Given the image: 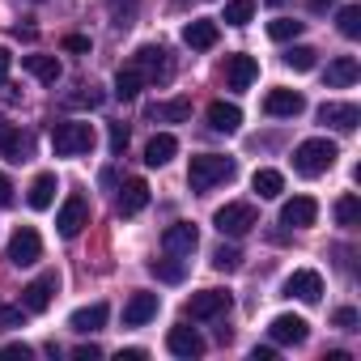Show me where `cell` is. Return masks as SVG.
<instances>
[{"instance_id":"6da1fadb","label":"cell","mask_w":361,"mask_h":361,"mask_svg":"<svg viewBox=\"0 0 361 361\" xmlns=\"http://www.w3.org/2000/svg\"><path fill=\"white\" fill-rule=\"evenodd\" d=\"M336 157H340L336 140L310 136V140H302V145L293 149V170H298L302 178H319V174H327V170L336 166Z\"/></svg>"},{"instance_id":"7a4b0ae2","label":"cell","mask_w":361,"mask_h":361,"mask_svg":"<svg viewBox=\"0 0 361 361\" xmlns=\"http://www.w3.org/2000/svg\"><path fill=\"white\" fill-rule=\"evenodd\" d=\"M234 174H238L234 157L200 153V157H192V166H188V183H192V192H209V188H217V183H230Z\"/></svg>"},{"instance_id":"3957f363","label":"cell","mask_w":361,"mask_h":361,"mask_svg":"<svg viewBox=\"0 0 361 361\" xmlns=\"http://www.w3.org/2000/svg\"><path fill=\"white\" fill-rule=\"evenodd\" d=\"M213 226L221 230V238H243V234H251L259 226V209L251 200H230V204H221L213 213Z\"/></svg>"},{"instance_id":"277c9868","label":"cell","mask_w":361,"mask_h":361,"mask_svg":"<svg viewBox=\"0 0 361 361\" xmlns=\"http://www.w3.org/2000/svg\"><path fill=\"white\" fill-rule=\"evenodd\" d=\"M94 123H56L51 128V149L60 157H77V153H90L94 149Z\"/></svg>"},{"instance_id":"5b68a950","label":"cell","mask_w":361,"mask_h":361,"mask_svg":"<svg viewBox=\"0 0 361 361\" xmlns=\"http://www.w3.org/2000/svg\"><path fill=\"white\" fill-rule=\"evenodd\" d=\"M132 68L145 77V85H166L174 77V64H170V51L166 47H140L132 56Z\"/></svg>"},{"instance_id":"8992f818","label":"cell","mask_w":361,"mask_h":361,"mask_svg":"<svg viewBox=\"0 0 361 361\" xmlns=\"http://www.w3.org/2000/svg\"><path fill=\"white\" fill-rule=\"evenodd\" d=\"M85 226H90V200L81 192H73L56 213V230H60V238H77Z\"/></svg>"},{"instance_id":"52a82bcc","label":"cell","mask_w":361,"mask_h":361,"mask_svg":"<svg viewBox=\"0 0 361 361\" xmlns=\"http://www.w3.org/2000/svg\"><path fill=\"white\" fill-rule=\"evenodd\" d=\"M56 289H60V276H56V272H43V276H35V281L22 289V306H26V314H43V310L51 306Z\"/></svg>"},{"instance_id":"ba28073f","label":"cell","mask_w":361,"mask_h":361,"mask_svg":"<svg viewBox=\"0 0 361 361\" xmlns=\"http://www.w3.org/2000/svg\"><path fill=\"white\" fill-rule=\"evenodd\" d=\"M39 255H43V238H39L30 226H22V230L9 238V264L30 268V264H39Z\"/></svg>"},{"instance_id":"9c48e42d","label":"cell","mask_w":361,"mask_h":361,"mask_svg":"<svg viewBox=\"0 0 361 361\" xmlns=\"http://www.w3.org/2000/svg\"><path fill=\"white\" fill-rule=\"evenodd\" d=\"M161 247H166L170 255H178V259H188V255L200 247V234H196L192 221H174V226L161 234Z\"/></svg>"},{"instance_id":"30bf717a","label":"cell","mask_w":361,"mask_h":361,"mask_svg":"<svg viewBox=\"0 0 361 361\" xmlns=\"http://www.w3.org/2000/svg\"><path fill=\"white\" fill-rule=\"evenodd\" d=\"M0 153H5L9 161H30L35 157V136L22 132V128H0Z\"/></svg>"},{"instance_id":"8fae6325","label":"cell","mask_w":361,"mask_h":361,"mask_svg":"<svg viewBox=\"0 0 361 361\" xmlns=\"http://www.w3.org/2000/svg\"><path fill=\"white\" fill-rule=\"evenodd\" d=\"M264 111H268L272 119H293V115H302V111H306V98H302L298 90H268Z\"/></svg>"},{"instance_id":"7c38bea8","label":"cell","mask_w":361,"mask_h":361,"mask_svg":"<svg viewBox=\"0 0 361 361\" xmlns=\"http://www.w3.org/2000/svg\"><path fill=\"white\" fill-rule=\"evenodd\" d=\"M285 293L298 298V302H319L323 298V276L314 268H298L289 281H285Z\"/></svg>"},{"instance_id":"4fadbf2b","label":"cell","mask_w":361,"mask_h":361,"mask_svg":"<svg viewBox=\"0 0 361 361\" xmlns=\"http://www.w3.org/2000/svg\"><path fill=\"white\" fill-rule=\"evenodd\" d=\"M226 310H230V293L226 289H204V293H192V302H188L192 319H217Z\"/></svg>"},{"instance_id":"5bb4252c","label":"cell","mask_w":361,"mask_h":361,"mask_svg":"<svg viewBox=\"0 0 361 361\" xmlns=\"http://www.w3.org/2000/svg\"><path fill=\"white\" fill-rule=\"evenodd\" d=\"M268 336H272L276 344H306L310 323H306V319H298V314H276V319L268 323Z\"/></svg>"},{"instance_id":"9a60e30c","label":"cell","mask_w":361,"mask_h":361,"mask_svg":"<svg viewBox=\"0 0 361 361\" xmlns=\"http://www.w3.org/2000/svg\"><path fill=\"white\" fill-rule=\"evenodd\" d=\"M319 123H327V128H336V132H353V128L361 123V111H357L353 102H323V106H319Z\"/></svg>"},{"instance_id":"2e32d148","label":"cell","mask_w":361,"mask_h":361,"mask_svg":"<svg viewBox=\"0 0 361 361\" xmlns=\"http://www.w3.org/2000/svg\"><path fill=\"white\" fill-rule=\"evenodd\" d=\"M314 217H319V204L310 196H293L281 209V226H289V230H306V226H314Z\"/></svg>"},{"instance_id":"e0dca14e","label":"cell","mask_w":361,"mask_h":361,"mask_svg":"<svg viewBox=\"0 0 361 361\" xmlns=\"http://www.w3.org/2000/svg\"><path fill=\"white\" fill-rule=\"evenodd\" d=\"M166 348L174 353V357H204V340H200V331L196 327H170V336H166Z\"/></svg>"},{"instance_id":"ac0fdd59","label":"cell","mask_w":361,"mask_h":361,"mask_svg":"<svg viewBox=\"0 0 361 361\" xmlns=\"http://www.w3.org/2000/svg\"><path fill=\"white\" fill-rule=\"evenodd\" d=\"M145 119H149V123H188V119H192V102H188V98L153 102V106H145Z\"/></svg>"},{"instance_id":"d6986e66","label":"cell","mask_w":361,"mask_h":361,"mask_svg":"<svg viewBox=\"0 0 361 361\" xmlns=\"http://www.w3.org/2000/svg\"><path fill=\"white\" fill-rule=\"evenodd\" d=\"M255 77H259L255 56H230V60H226V85H230V90H251Z\"/></svg>"},{"instance_id":"ffe728a7","label":"cell","mask_w":361,"mask_h":361,"mask_svg":"<svg viewBox=\"0 0 361 361\" xmlns=\"http://www.w3.org/2000/svg\"><path fill=\"white\" fill-rule=\"evenodd\" d=\"M157 293H132L128 298V306H123V323L128 327H145L149 319H157Z\"/></svg>"},{"instance_id":"44dd1931","label":"cell","mask_w":361,"mask_h":361,"mask_svg":"<svg viewBox=\"0 0 361 361\" xmlns=\"http://www.w3.org/2000/svg\"><path fill=\"white\" fill-rule=\"evenodd\" d=\"M145 204H149V183H145V178H128V183L119 188V200H115V209H119L123 217H136Z\"/></svg>"},{"instance_id":"7402d4cb","label":"cell","mask_w":361,"mask_h":361,"mask_svg":"<svg viewBox=\"0 0 361 361\" xmlns=\"http://www.w3.org/2000/svg\"><path fill=\"white\" fill-rule=\"evenodd\" d=\"M183 43H188L192 51H209V47H217V22H209V18L188 22V26H183Z\"/></svg>"},{"instance_id":"603a6c76","label":"cell","mask_w":361,"mask_h":361,"mask_svg":"<svg viewBox=\"0 0 361 361\" xmlns=\"http://www.w3.org/2000/svg\"><path fill=\"white\" fill-rule=\"evenodd\" d=\"M102 323H106V302L81 306V310H73V319H68V327H73L77 336H90V331H98Z\"/></svg>"},{"instance_id":"cb8c5ba5","label":"cell","mask_w":361,"mask_h":361,"mask_svg":"<svg viewBox=\"0 0 361 361\" xmlns=\"http://www.w3.org/2000/svg\"><path fill=\"white\" fill-rule=\"evenodd\" d=\"M361 77V64L353 60V56H336L331 64H327V85L331 90H344V85H353Z\"/></svg>"},{"instance_id":"d4e9b609","label":"cell","mask_w":361,"mask_h":361,"mask_svg":"<svg viewBox=\"0 0 361 361\" xmlns=\"http://www.w3.org/2000/svg\"><path fill=\"white\" fill-rule=\"evenodd\" d=\"M238 123H243V111L234 102H213L209 106V128L213 132H226L230 136V132H238Z\"/></svg>"},{"instance_id":"484cf974","label":"cell","mask_w":361,"mask_h":361,"mask_svg":"<svg viewBox=\"0 0 361 361\" xmlns=\"http://www.w3.org/2000/svg\"><path fill=\"white\" fill-rule=\"evenodd\" d=\"M22 64H26V73H30L35 81H43V85H56V81H60V60H56V56H22Z\"/></svg>"},{"instance_id":"4316f807","label":"cell","mask_w":361,"mask_h":361,"mask_svg":"<svg viewBox=\"0 0 361 361\" xmlns=\"http://www.w3.org/2000/svg\"><path fill=\"white\" fill-rule=\"evenodd\" d=\"M56 192H60V183H56V174L47 170V174H39L35 183H30V196H26V200H30V209H39V213H43V209H51Z\"/></svg>"},{"instance_id":"83f0119b","label":"cell","mask_w":361,"mask_h":361,"mask_svg":"<svg viewBox=\"0 0 361 361\" xmlns=\"http://www.w3.org/2000/svg\"><path fill=\"white\" fill-rule=\"evenodd\" d=\"M251 188L259 192V200H276V196L285 192V174H281V170H272V166H264V170H255Z\"/></svg>"},{"instance_id":"f1b7e54d","label":"cell","mask_w":361,"mask_h":361,"mask_svg":"<svg viewBox=\"0 0 361 361\" xmlns=\"http://www.w3.org/2000/svg\"><path fill=\"white\" fill-rule=\"evenodd\" d=\"M174 153H178V140H174L170 132H157V136L145 145V161H149V166H166Z\"/></svg>"},{"instance_id":"f546056e","label":"cell","mask_w":361,"mask_h":361,"mask_svg":"<svg viewBox=\"0 0 361 361\" xmlns=\"http://www.w3.org/2000/svg\"><path fill=\"white\" fill-rule=\"evenodd\" d=\"M149 272H153L157 281H166V285H178V281L188 276V264L178 259V255H170V251H166V259H153V264H149Z\"/></svg>"},{"instance_id":"4dcf8cb0","label":"cell","mask_w":361,"mask_h":361,"mask_svg":"<svg viewBox=\"0 0 361 361\" xmlns=\"http://www.w3.org/2000/svg\"><path fill=\"white\" fill-rule=\"evenodd\" d=\"M140 90H145V77H140V73H136L132 64L115 73V98H119V102H132V98H136Z\"/></svg>"},{"instance_id":"1f68e13d","label":"cell","mask_w":361,"mask_h":361,"mask_svg":"<svg viewBox=\"0 0 361 361\" xmlns=\"http://www.w3.org/2000/svg\"><path fill=\"white\" fill-rule=\"evenodd\" d=\"M64 106H68V111H94V106H102V90L77 85L73 94H64Z\"/></svg>"},{"instance_id":"d6a6232c","label":"cell","mask_w":361,"mask_h":361,"mask_svg":"<svg viewBox=\"0 0 361 361\" xmlns=\"http://www.w3.org/2000/svg\"><path fill=\"white\" fill-rule=\"evenodd\" d=\"M314 56H319L314 47L298 43V47H289V51H285L281 60H285V68H293V73H310V68H314Z\"/></svg>"},{"instance_id":"836d02e7","label":"cell","mask_w":361,"mask_h":361,"mask_svg":"<svg viewBox=\"0 0 361 361\" xmlns=\"http://www.w3.org/2000/svg\"><path fill=\"white\" fill-rule=\"evenodd\" d=\"M255 18V0H226V26H247Z\"/></svg>"},{"instance_id":"e575fe53","label":"cell","mask_w":361,"mask_h":361,"mask_svg":"<svg viewBox=\"0 0 361 361\" xmlns=\"http://www.w3.org/2000/svg\"><path fill=\"white\" fill-rule=\"evenodd\" d=\"M213 268H217V272H238V268H243V251L221 243V247L213 251Z\"/></svg>"},{"instance_id":"d590c367","label":"cell","mask_w":361,"mask_h":361,"mask_svg":"<svg viewBox=\"0 0 361 361\" xmlns=\"http://www.w3.org/2000/svg\"><path fill=\"white\" fill-rule=\"evenodd\" d=\"M336 22H340V35H344V39H357V35H361V5H344Z\"/></svg>"},{"instance_id":"8d00e7d4","label":"cell","mask_w":361,"mask_h":361,"mask_svg":"<svg viewBox=\"0 0 361 361\" xmlns=\"http://www.w3.org/2000/svg\"><path fill=\"white\" fill-rule=\"evenodd\" d=\"M302 26H306V22H293V18H276V22H268V35H272L276 43H289V39H298V35H302Z\"/></svg>"},{"instance_id":"74e56055","label":"cell","mask_w":361,"mask_h":361,"mask_svg":"<svg viewBox=\"0 0 361 361\" xmlns=\"http://www.w3.org/2000/svg\"><path fill=\"white\" fill-rule=\"evenodd\" d=\"M357 217H361V200L357 196H340L336 200V221L340 226H357Z\"/></svg>"},{"instance_id":"f35d334b","label":"cell","mask_w":361,"mask_h":361,"mask_svg":"<svg viewBox=\"0 0 361 361\" xmlns=\"http://www.w3.org/2000/svg\"><path fill=\"white\" fill-rule=\"evenodd\" d=\"M26 327V306H0V331Z\"/></svg>"},{"instance_id":"ab89813d","label":"cell","mask_w":361,"mask_h":361,"mask_svg":"<svg viewBox=\"0 0 361 361\" xmlns=\"http://www.w3.org/2000/svg\"><path fill=\"white\" fill-rule=\"evenodd\" d=\"M136 5H140V0H106V9H111V18H115L119 26H128V22H132Z\"/></svg>"},{"instance_id":"60d3db41","label":"cell","mask_w":361,"mask_h":361,"mask_svg":"<svg viewBox=\"0 0 361 361\" xmlns=\"http://www.w3.org/2000/svg\"><path fill=\"white\" fill-rule=\"evenodd\" d=\"M331 323H336L340 331H357V310H353V306H340V310L331 314Z\"/></svg>"},{"instance_id":"b9f144b4","label":"cell","mask_w":361,"mask_h":361,"mask_svg":"<svg viewBox=\"0 0 361 361\" xmlns=\"http://www.w3.org/2000/svg\"><path fill=\"white\" fill-rule=\"evenodd\" d=\"M123 149H128V128L111 123V153H123Z\"/></svg>"},{"instance_id":"7bdbcfd3","label":"cell","mask_w":361,"mask_h":361,"mask_svg":"<svg viewBox=\"0 0 361 361\" xmlns=\"http://www.w3.org/2000/svg\"><path fill=\"white\" fill-rule=\"evenodd\" d=\"M0 357H5V361H26L30 357V344H5V348H0Z\"/></svg>"},{"instance_id":"ee69618b","label":"cell","mask_w":361,"mask_h":361,"mask_svg":"<svg viewBox=\"0 0 361 361\" xmlns=\"http://www.w3.org/2000/svg\"><path fill=\"white\" fill-rule=\"evenodd\" d=\"M73 357H77V361H98V357H102V348H98V344H81Z\"/></svg>"},{"instance_id":"f6af8a7d","label":"cell","mask_w":361,"mask_h":361,"mask_svg":"<svg viewBox=\"0 0 361 361\" xmlns=\"http://www.w3.org/2000/svg\"><path fill=\"white\" fill-rule=\"evenodd\" d=\"M9 204H13V183L0 174V209H9Z\"/></svg>"},{"instance_id":"bcb514c9","label":"cell","mask_w":361,"mask_h":361,"mask_svg":"<svg viewBox=\"0 0 361 361\" xmlns=\"http://www.w3.org/2000/svg\"><path fill=\"white\" fill-rule=\"evenodd\" d=\"M64 47H68V51H90V39H85V35H68Z\"/></svg>"},{"instance_id":"7dc6e473","label":"cell","mask_w":361,"mask_h":361,"mask_svg":"<svg viewBox=\"0 0 361 361\" xmlns=\"http://www.w3.org/2000/svg\"><path fill=\"white\" fill-rule=\"evenodd\" d=\"M331 5H336V0H306V9H310V13H327Z\"/></svg>"},{"instance_id":"c3c4849f","label":"cell","mask_w":361,"mask_h":361,"mask_svg":"<svg viewBox=\"0 0 361 361\" xmlns=\"http://www.w3.org/2000/svg\"><path fill=\"white\" fill-rule=\"evenodd\" d=\"M119 361H145V348H119Z\"/></svg>"},{"instance_id":"681fc988","label":"cell","mask_w":361,"mask_h":361,"mask_svg":"<svg viewBox=\"0 0 361 361\" xmlns=\"http://www.w3.org/2000/svg\"><path fill=\"white\" fill-rule=\"evenodd\" d=\"M5 77H9V51L0 47V85H5Z\"/></svg>"},{"instance_id":"f907efd6","label":"cell","mask_w":361,"mask_h":361,"mask_svg":"<svg viewBox=\"0 0 361 361\" xmlns=\"http://www.w3.org/2000/svg\"><path fill=\"white\" fill-rule=\"evenodd\" d=\"M268 5H285V0H268Z\"/></svg>"}]
</instances>
